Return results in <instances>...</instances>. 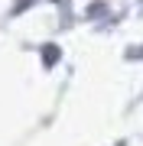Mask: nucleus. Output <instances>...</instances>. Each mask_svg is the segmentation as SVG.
<instances>
[{"label":"nucleus","instance_id":"1","mask_svg":"<svg viewBox=\"0 0 143 146\" xmlns=\"http://www.w3.org/2000/svg\"><path fill=\"white\" fill-rule=\"evenodd\" d=\"M55 58H59V49H52V46H46V49H43V62H46V65H52Z\"/></svg>","mask_w":143,"mask_h":146}]
</instances>
